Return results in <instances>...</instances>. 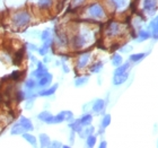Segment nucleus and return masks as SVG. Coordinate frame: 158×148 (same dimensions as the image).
<instances>
[{
	"mask_svg": "<svg viewBox=\"0 0 158 148\" xmlns=\"http://www.w3.org/2000/svg\"><path fill=\"white\" fill-rule=\"evenodd\" d=\"M147 27H148L150 32H152V40L154 41H158V13L156 14L155 16L152 17L150 20L147 24Z\"/></svg>",
	"mask_w": 158,
	"mask_h": 148,
	"instance_id": "nucleus-10",
	"label": "nucleus"
},
{
	"mask_svg": "<svg viewBox=\"0 0 158 148\" xmlns=\"http://www.w3.org/2000/svg\"><path fill=\"white\" fill-rule=\"evenodd\" d=\"M51 61H52V59H51V57H50L49 54H46V56L43 57V62L45 63V65L46 63H50Z\"/></svg>",
	"mask_w": 158,
	"mask_h": 148,
	"instance_id": "nucleus-43",
	"label": "nucleus"
},
{
	"mask_svg": "<svg viewBox=\"0 0 158 148\" xmlns=\"http://www.w3.org/2000/svg\"><path fill=\"white\" fill-rule=\"evenodd\" d=\"M41 40H42V42H45V41H49V40L53 39V33L52 31L50 30V28H45L44 31L41 32V35H40Z\"/></svg>",
	"mask_w": 158,
	"mask_h": 148,
	"instance_id": "nucleus-32",
	"label": "nucleus"
},
{
	"mask_svg": "<svg viewBox=\"0 0 158 148\" xmlns=\"http://www.w3.org/2000/svg\"><path fill=\"white\" fill-rule=\"evenodd\" d=\"M93 119H94V116H93L92 112H85L79 118V120H80V122H81V125L84 127H87V125H90L93 123Z\"/></svg>",
	"mask_w": 158,
	"mask_h": 148,
	"instance_id": "nucleus-23",
	"label": "nucleus"
},
{
	"mask_svg": "<svg viewBox=\"0 0 158 148\" xmlns=\"http://www.w3.org/2000/svg\"><path fill=\"white\" fill-rule=\"evenodd\" d=\"M24 57H25V49L23 48V49L18 50V51L15 53V58H14L15 63H16V65H20V63L23 62Z\"/></svg>",
	"mask_w": 158,
	"mask_h": 148,
	"instance_id": "nucleus-33",
	"label": "nucleus"
},
{
	"mask_svg": "<svg viewBox=\"0 0 158 148\" xmlns=\"http://www.w3.org/2000/svg\"><path fill=\"white\" fill-rule=\"evenodd\" d=\"M26 48L28 49L27 51H31V52H33V51H37V49H39V48L36 46V44H33V43H27Z\"/></svg>",
	"mask_w": 158,
	"mask_h": 148,
	"instance_id": "nucleus-39",
	"label": "nucleus"
},
{
	"mask_svg": "<svg viewBox=\"0 0 158 148\" xmlns=\"http://www.w3.org/2000/svg\"><path fill=\"white\" fill-rule=\"evenodd\" d=\"M70 147V145H63L62 146V148H69Z\"/></svg>",
	"mask_w": 158,
	"mask_h": 148,
	"instance_id": "nucleus-47",
	"label": "nucleus"
},
{
	"mask_svg": "<svg viewBox=\"0 0 158 148\" xmlns=\"http://www.w3.org/2000/svg\"><path fill=\"white\" fill-rule=\"evenodd\" d=\"M137 8L147 18H152L158 13V0H138Z\"/></svg>",
	"mask_w": 158,
	"mask_h": 148,
	"instance_id": "nucleus-6",
	"label": "nucleus"
},
{
	"mask_svg": "<svg viewBox=\"0 0 158 148\" xmlns=\"http://www.w3.org/2000/svg\"><path fill=\"white\" fill-rule=\"evenodd\" d=\"M111 63H112V66L114 67V68H116V67H118L120 65H122V63L124 62V60H123V57H122L121 53L118 52H114L111 56Z\"/></svg>",
	"mask_w": 158,
	"mask_h": 148,
	"instance_id": "nucleus-22",
	"label": "nucleus"
},
{
	"mask_svg": "<svg viewBox=\"0 0 158 148\" xmlns=\"http://www.w3.org/2000/svg\"><path fill=\"white\" fill-rule=\"evenodd\" d=\"M106 106H107V102L106 99H96L95 101H93L92 106H90V110H92V113H95V114H104L106 110Z\"/></svg>",
	"mask_w": 158,
	"mask_h": 148,
	"instance_id": "nucleus-8",
	"label": "nucleus"
},
{
	"mask_svg": "<svg viewBox=\"0 0 158 148\" xmlns=\"http://www.w3.org/2000/svg\"><path fill=\"white\" fill-rule=\"evenodd\" d=\"M36 87H37V80L34 77H31V78L26 79V82H25V88H26L27 92H33Z\"/></svg>",
	"mask_w": 158,
	"mask_h": 148,
	"instance_id": "nucleus-27",
	"label": "nucleus"
},
{
	"mask_svg": "<svg viewBox=\"0 0 158 148\" xmlns=\"http://www.w3.org/2000/svg\"><path fill=\"white\" fill-rule=\"evenodd\" d=\"M54 0H37V8L41 11H49L53 8Z\"/></svg>",
	"mask_w": 158,
	"mask_h": 148,
	"instance_id": "nucleus-17",
	"label": "nucleus"
},
{
	"mask_svg": "<svg viewBox=\"0 0 158 148\" xmlns=\"http://www.w3.org/2000/svg\"><path fill=\"white\" fill-rule=\"evenodd\" d=\"M104 132H105V129L102 128V127H99L98 131H97V135H98V136H103V135H104Z\"/></svg>",
	"mask_w": 158,
	"mask_h": 148,
	"instance_id": "nucleus-45",
	"label": "nucleus"
},
{
	"mask_svg": "<svg viewBox=\"0 0 158 148\" xmlns=\"http://www.w3.org/2000/svg\"><path fill=\"white\" fill-rule=\"evenodd\" d=\"M64 121V114H63V111L59 112L58 114L54 115V121H53V125H59V123H62Z\"/></svg>",
	"mask_w": 158,
	"mask_h": 148,
	"instance_id": "nucleus-34",
	"label": "nucleus"
},
{
	"mask_svg": "<svg viewBox=\"0 0 158 148\" xmlns=\"http://www.w3.org/2000/svg\"><path fill=\"white\" fill-rule=\"evenodd\" d=\"M24 132H25V130H24V128L20 125V123L18 122V123H16V125H13V128L10 129V133L13 136H17V135H23Z\"/></svg>",
	"mask_w": 158,
	"mask_h": 148,
	"instance_id": "nucleus-31",
	"label": "nucleus"
},
{
	"mask_svg": "<svg viewBox=\"0 0 158 148\" xmlns=\"http://www.w3.org/2000/svg\"><path fill=\"white\" fill-rule=\"evenodd\" d=\"M32 14L26 9L18 10L11 16V23L15 27L17 28H23L26 27L27 25H30L32 22Z\"/></svg>",
	"mask_w": 158,
	"mask_h": 148,
	"instance_id": "nucleus-7",
	"label": "nucleus"
},
{
	"mask_svg": "<svg viewBox=\"0 0 158 148\" xmlns=\"http://www.w3.org/2000/svg\"><path fill=\"white\" fill-rule=\"evenodd\" d=\"M75 140H76V132L71 130V131H70V135H69L70 145H73V144H75Z\"/></svg>",
	"mask_w": 158,
	"mask_h": 148,
	"instance_id": "nucleus-40",
	"label": "nucleus"
},
{
	"mask_svg": "<svg viewBox=\"0 0 158 148\" xmlns=\"http://www.w3.org/2000/svg\"><path fill=\"white\" fill-rule=\"evenodd\" d=\"M23 138L26 140L30 145H32V146H34V147H36L37 146V142H39V140L36 139V137L34 135H32V133H30V131H25L23 133Z\"/></svg>",
	"mask_w": 158,
	"mask_h": 148,
	"instance_id": "nucleus-26",
	"label": "nucleus"
},
{
	"mask_svg": "<svg viewBox=\"0 0 158 148\" xmlns=\"http://www.w3.org/2000/svg\"><path fill=\"white\" fill-rule=\"evenodd\" d=\"M132 0H104L103 2L106 6L110 14H114L115 16L123 15L131 8Z\"/></svg>",
	"mask_w": 158,
	"mask_h": 148,
	"instance_id": "nucleus-4",
	"label": "nucleus"
},
{
	"mask_svg": "<svg viewBox=\"0 0 158 148\" xmlns=\"http://www.w3.org/2000/svg\"><path fill=\"white\" fill-rule=\"evenodd\" d=\"M95 132V127L94 125H87V127H84L82 130L80 132H78V136L81 139H86V137H88L89 135H93Z\"/></svg>",
	"mask_w": 158,
	"mask_h": 148,
	"instance_id": "nucleus-24",
	"label": "nucleus"
},
{
	"mask_svg": "<svg viewBox=\"0 0 158 148\" xmlns=\"http://www.w3.org/2000/svg\"><path fill=\"white\" fill-rule=\"evenodd\" d=\"M157 147H158V139H157Z\"/></svg>",
	"mask_w": 158,
	"mask_h": 148,
	"instance_id": "nucleus-48",
	"label": "nucleus"
},
{
	"mask_svg": "<svg viewBox=\"0 0 158 148\" xmlns=\"http://www.w3.org/2000/svg\"><path fill=\"white\" fill-rule=\"evenodd\" d=\"M132 65L131 62H123L122 65H120L118 67H116L115 69H114V73L113 75H121V74H125V73H131V69H132Z\"/></svg>",
	"mask_w": 158,
	"mask_h": 148,
	"instance_id": "nucleus-16",
	"label": "nucleus"
},
{
	"mask_svg": "<svg viewBox=\"0 0 158 148\" xmlns=\"http://www.w3.org/2000/svg\"><path fill=\"white\" fill-rule=\"evenodd\" d=\"M23 75H24V73H22L19 70H15V71H13V74L10 75V79H11V80H15V82H18V80L22 79Z\"/></svg>",
	"mask_w": 158,
	"mask_h": 148,
	"instance_id": "nucleus-35",
	"label": "nucleus"
},
{
	"mask_svg": "<svg viewBox=\"0 0 158 148\" xmlns=\"http://www.w3.org/2000/svg\"><path fill=\"white\" fill-rule=\"evenodd\" d=\"M58 87H59V84L50 85L49 87L42 88L37 94H39V96H41V97H50V96H53L56 94V92L58 91Z\"/></svg>",
	"mask_w": 158,
	"mask_h": 148,
	"instance_id": "nucleus-13",
	"label": "nucleus"
},
{
	"mask_svg": "<svg viewBox=\"0 0 158 148\" xmlns=\"http://www.w3.org/2000/svg\"><path fill=\"white\" fill-rule=\"evenodd\" d=\"M37 119L40 121L44 122V123H48V125H53V121H54V115L51 113L50 111H42L41 113L37 114Z\"/></svg>",
	"mask_w": 158,
	"mask_h": 148,
	"instance_id": "nucleus-14",
	"label": "nucleus"
},
{
	"mask_svg": "<svg viewBox=\"0 0 158 148\" xmlns=\"http://www.w3.org/2000/svg\"><path fill=\"white\" fill-rule=\"evenodd\" d=\"M133 50V46L131 44H129V43L124 42V43H121L120 44V48L118 49V51L121 54H127V53H130Z\"/></svg>",
	"mask_w": 158,
	"mask_h": 148,
	"instance_id": "nucleus-28",
	"label": "nucleus"
},
{
	"mask_svg": "<svg viewBox=\"0 0 158 148\" xmlns=\"http://www.w3.org/2000/svg\"><path fill=\"white\" fill-rule=\"evenodd\" d=\"M68 127L70 128V130L75 131L76 133L80 132L82 130V128H84V125H81V122H80L79 119H73V121L68 122Z\"/></svg>",
	"mask_w": 158,
	"mask_h": 148,
	"instance_id": "nucleus-20",
	"label": "nucleus"
},
{
	"mask_svg": "<svg viewBox=\"0 0 158 148\" xmlns=\"http://www.w3.org/2000/svg\"><path fill=\"white\" fill-rule=\"evenodd\" d=\"M62 146H63V144L61 142H58V140L51 142V147H53V148H61Z\"/></svg>",
	"mask_w": 158,
	"mask_h": 148,
	"instance_id": "nucleus-41",
	"label": "nucleus"
},
{
	"mask_svg": "<svg viewBox=\"0 0 158 148\" xmlns=\"http://www.w3.org/2000/svg\"><path fill=\"white\" fill-rule=\"evenodd\" d=\"M89 82V75H79L75 78V86L76 87H82V86L87 85Z\"/></svg>",
	"mask_w": 158,
	"mask_h": 148,
	"instance_id": "nucleus-21",
	"label": "nucleus"
},
{
	"mask_svg": "<svg viewBox=\"0 0 158 148\" xmlns=\"http://www.w3.org/2000/svg\"><path fill=\"white\" fill-rule=\"evenodd\" d=\"M128 26L123 22L116 19V18L107 20L104 31H103L105 39L113 41V42H118L120 40H123L128 35Z\"/></svg>",
	"mask_w": 158,
	"mask_h": 148,
	"instance_id": "nucleus-3",
	"label": "nucleus"
},
{
	"mask_svg": "<svg viewBox=\"0 0 158 148\" xmlns=\"http://www.w3.org/2000/svg\"><path fill=\"white\" fill-rule=\"evenodd\" d=\"M19 123H20V125L24 128V130H25V131H33V130H34L33 122H32V120H31V119L26 118V116H20Z\"/></svg>",
	"mask_w": 158,
	"mask_h": 148,
	"instance_id": "nucleus-19",
	"label": "nucleus"
},
{
	"mask_svg": "<svg viewBox=\"0 0 158 148\" xmlns=\"http://www.w3.org/2000/svg\"><path fill=\"white\" fill-rule=\"evenodd\" d=\"M25 97H26V94H25L23 91L18 89V91L15 92V99H16L17 102H22V101H24Z\"/></svg>",
	"mask_w": 158,
	"mask_h": 148,
	"instance_id": "nucleus-36",
	"label": "nucleus"
},
{
	"mask_svg": "<svg viewBox=\"0 0 158 148\" xmlns=\"http://www.w3.org/2000/svg\"><path fill=\"white\" fill-rule=\"evenodd\" d=\"M98 147L99 148H106V147H107V142H106V140H104V139H103V140H101V142H99Z\"/></svg>",
	"mask_w": 158,
	"mask_h": 148,
	"instance_id": "nucleus-44",
	"label": "nucleus"
},
{
	"mask_svg": "<svg viewBox=\"0 0 158 148\" xmlns=\"http://www.w3.org/2000/svg\"><path fill=\"white\" fill-rule=\"evenodd\" d=\"M149 51L148 52H135V53H131L130 56H129V59L128 61L129 62H131L132 65H138L140 63L141 61L146 59V57L149 54Z\"/></svg>",
	"mask_w": 158,
	"mask_h": 148,
	"instance_id": "nucleus-12",
	"label": "nucleus"
},
{
	"mask_svg": "<svg viewBox=\"0 0 158 148\" xmlns=\"http://www.w3.org/2000/svg\"><path fill=\"white\" fill-rule=\"evenodd\" d=\"M52 80H53V75L48 71L45 75H43L41 78L37 79V87L41 89L45 88V87H49V86L52 84Z\"/></svg>",
	"mask_w": 158,
	"mask_h": 148,
	"instance_id": "nucleus-11",
	"label": "nucleus"
},
{
	"mask_svg": "<svg viewBox=\"0 0 158 148\" xmlns=\"http://www.w3.org/2000/svg\"><path fill=\"white\" fill-rule=\"evenodd\" d=\"M93 62V52L87 50L78 51L77 57L75 59V70L77 73H84L85 70L88 69L90 63Z\"/></svg>",
	"mask_w": 158,
	"mask_h": 148,
	"instance_id": "nucleus-5",
	"label": "nucleus"
},
{
	"mask_svg": "<svg viewBox=\"0 0 158 148\" xmlns=\"http://www.w3.org/2000/svg\"><path fill=\"white\" fill-rule=\"evenodd\" d=\"M82 15L85 17L84 23L90 24V25H98L109 19L110 13L104 2L99 0H94L84 6Z\"/></svg>",
	"mask_w": 158,
	"mask_h": 148,
	"instance_id": "nucleus-2",
	"label": "nucleus"
},
{
	"mask_svg": "<svg viewBox=\"0 0 158 148\" xmlns=\"http://www.w3.org/2000/svg\"><path fill=\"white\" fill-rule=\"evenodd\" d=\"M63 114H64V121L66 122L73 121V119H75L73 113L71 111H69V110H64V111H63Z\"/></svg>",
	"mask_w": 158,
	"mask_h": 148,
	"instance_id": "nucleus-38",
	"label": "nucleus"
},
{
	"mask_svg": "<svg viewBox=\"0 0 158 148\" xmlns=\"http://www.w3.org/2000/svg\"><path fill=\"white\" fill-rule=\"evenodd\" d=\"M61 66H62V71H63V73H64V74H69L70 73V68L66 62H61Z\"/></svg>",
	"mask_w": 158,
	"mask_h": 148,
	"instance_id": "nucleus-42",
	"label": "nucleus"
},
{
	"mask_svg": "<svg viewBox=\"0 0 158 148\" xmlns=\"http://www.w3.org/2000/svg\"><path fill=\"white\" fill-rule=\"evenodd\" d=\"M130 78V73L121 74V75H113L112 84L114 86H121L128 82Z\"/></svg>",
	"mask_w": 158,
	"mask_h": 148,
	"instance_id": "nucleus-15",
	"label": "nucleus"
},
{
	"mask_svg": "<svg viewBox=\"0 0 158 148\" xmlns=\"http://www.w3.org/2000/svg\"><path fill=\"white\" fill-rule=\"evenodd\" d=\"M97 31L90 24H80L70 33V49L73 51L87 50L95 43Z\"/></svg>",
	"mask_w": 158,
	"mask_h": 148,
	"instance_id": "nucleus-1",
	"label": "nucleus"
},
{
	"mask_svg": "<svg viewBox=\"0 0 158 148\" xmlns=\"http://www.w3.org/2000/svg\"><path fill=\"white\" fill-rule=\"evenodd\" d=\"M112 122V118H111V114H107V113H104L102 116V120H101V123H99V127L106 129L111 125Z\"/></svg>",
	"mask_w": 158,
	"mask_h": 148,
	"instance_id": "nucleus-29",
	"label": "nucleus"
},
{
	"mask_svg": "<svg viewBox=\"0 0 158 148\" xmlns=\"http://www.w3.org/2000/svg\"><path fill=\"white\" fill-rule=\"evenodd\" d=\"M51 139H50L49 135H46V133H40L39 136V142H40V146L43 148L45 147H51Z\"/></svg>",
	"mask_w": 158,
	"mask_h": 148,
	"instance_id": "nucleus-25",
	"label": "nucleus"
},
{
	"mask_svg": "<svg viewBox=\"0 0 158 148\" xmlns=\"http://www.w3.org/2000/svg\"><path fill=\"white\" fill-rule=\"evenodd\" d=\"M86 5V0H73L71 1V7L73 8H81Z\"/></svg>",
	"mask_w": 158,
	"mask_h": 148,
	"instance_id": "nucleus-37",
	"label": "nucleus"
},
{
	"mask_svg": "<svg viewBox=\"0 0 158 148\" xmlns=\"http://www.w3.org/2000/svg\"><path fill=\"white\" fill-rule=\"evenodd\" d=\"M30 58H31V61H32V62H33L34 65H36L37 61H39V60H37L36 57H34V56H30Z\"/></svg>",
	"mask_w": 158,
	"mask_h": 148,
	"instance_id": "nucleus-46",
	"label": "nucleus"
},
{
	"mask_svg": "<svg viewBox=\"0 0 158 148\" xmlns=\"http://www.w3.org/2000/svg\"><path fill=\"white\" fill-rule=\"evenodd\" d=\"M104 68V62L102 60H96L90 63V66L88 67V71L90 74H99Z\"/></svg>",
	"mask_w": 158,
	"mask_h": 148,
	"instance_id": "nucleus-18",
	"label": "nucleus"
},
{
	"mask_svg": "<svg viewBox=\"0 0 158 148\" xmlns=\"http://www.w3.org/2000/svg\"><path fill=\"white\" fill-rule=\"evenodd\" d=\"M96 144H97V136L95 133L93 135H89L88 137H86V146L89 148L95 147Z\"/></svg>",
	"mask_w": 158,
	"mask_h": 148,
	"instance_id": "nucleus-30",
	"label": "nucleus"
},
{
	"mask_svg": "<svg viewBox=\"0 0 158 148\" xmlns=\"http://www.w3.org/2000/svg\"><path fill=\"white\" fill-rule=\"evenodd\" d=\"M152 32L149 30L148 27L145 26L140 28V30L135 31V43H142V42H146V41H148V40H152Z\"/></svg>",
	"mask_w": 158,
	"mask_h": 148,
	"instance_id": "nucleus-9",
	"label": "nucleus"
}]
</instances>
